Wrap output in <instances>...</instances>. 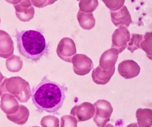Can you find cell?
Here are the masks:
<instances>
[{"instance_id": "4", "label": "cell", "mask_w": 152, "mask_h": 127, "mask_svg": "<svg viewBox=\"0 0 152 127\" xmlns=\"http://www.w3.org/2000/svg\"><path fill=\"white\" fill-rule=\"evenodd\" d=\"M94 105L96 110L94 116V122L97 126H106L113 112L111 104L105 100H99Z\"/></svg>"}, {"instance_id": "19", "label": "cell", "mask_w": 152, "mask_h": 127, "mask_svg": "<svg viewBox=\"0 0 152 127\" xmlns=\"http://www.w3.org/2000/svg\"><path fill=\"white\" fill-rule=\"evenodd\" d=\"M23 65L22 59L16 55H12L6 61L7 69L11 72H18L22 69Z\"/></svg>"}, {"instance_id": "23", "label": "cell", "mask_w": 152, "mask_h": 127, "mask_svg": "<svg viewBox=\"0 0 152 127\" xmlns=\"http://www.w3.org/2000/svg\"><path fill=\"white\" fill-rule=\"evenodd\" d=\"M41 125L42 127H59V120L58 118L53 115L44 117L41 119Z\"/></svg>"}, {"instance_id": "8", "label": "cell", "mask_w": 152, "mask_h": 127, "mask_svg": "<svg viewBox=\"0 0 152 127\" xmlns=\"http://www.w3.org/2000/svg\"><path fill=\"white\" fill-rule=\"evenodd\" d=\"M130 32L127 28L122 26L116 29L112 36V48L115 49L121 54L127 46L130 39Z\"/></svg>"}, {"instance_id": "9", "label": "cell", "mask_w": 152, "mask_h": 127, "mask_svg": "<svg viewBox=\"0 0 152 127\" xmlns=\"http://www.w3.org/2000/svg\"><path fill=\"white\" fill-rule=\"evenodd\" d=\"M95 108L92 104L84 102L74 106L70 111V115L75 118L77 122L88 121L94 115Z\"/></svg>"}, {"instance_id": "16", "label": "cell", "mask_w": 152, "mask_h": 127, "mask_svg": "<svg viewBox=\"0 0 152 127\" xmlns=\"http://www.w3.org/2000/svg\"><path fill=\"white\" fill-rule=\"evenodd\" d=\"M30 115L29 109L23 105H20L16 112L12 115H7L8 120L19 126H23L28 121Z\"/></svg>"}, {"instance_id": "27", "label": "cell", "mask_w": 152, "mask_h": 127, "mask_svg": "<svg viewBox=\"0 0 152 127\" xmlns=\"http://www.w3.org/2000/svg\"><path fill=\"white\" fill-rule=\"evenodd\" d=\"M5 79H6V77H4V76L2 74L1 72H0V84H1L2 82H3V80Z\"/></svg>"}, {"instance_id": "15", "label": "cell", "mask_w": 152, "mask_h": 127, "mask_svg": "<svg viewBox=\"0 0 152 127\" xmlns=\"http://www.w3.org/2000/svg\"><path fill=\"white\" fill-rule=\"evenodd\" d=\"M115 71V67L111 70H104L99 66L94 69L92 73V78L96 84L104 85L111 79Z\"/></svg>"}, {"instance_id": "7", "label": "cell", "mask_w": 152, "mask_h": 127, "mask_svg": "<svg viewBox=\"0 0 152 127\" xmlns=\"http://www.w3.org/2000/svg\"><path fill=\"white\" fill-rule=\"evenodd\" d=\"M57 53L62 60L71 63L72 57L77 53L75 42L68 37L63 38L58 44Z\"/></svg>"}, {"instance_id": "21", "label": "cell", "mask_w": 152, "mask_h": 127, "mask_svg": "<svg viewBox=\"0 0 152 127\" xmlns=\"http://www.w3.org/2000/svg\"><path fill=\"white\" fill-rule=\"evenodd\" d=\"M152 37L151 32L146 33L140 44V48L146 52V56L151 60H152Z\"/></svg>"}, {"instance_id": "26", "label": "cell", "mask_w": 152, "mask_h": 127, "mask_svg": "<svg viewBox=\"0 0 152 127\" xmlns=\"http://www.w3.org/2000/svg\"><path fill=\"white\" fill-rule=\"evenodd\" d=\"M31 1L34 6L39 8L46 6L54 2H51V1Z\"/></svg>"}, {"instance_id": "24", "label": "cell", "mask_w": 152, "mask_h": 127, "mask_svg": "<svg viewBox=\"0 0 152 127\" xmlns=\"http://www.w3.org/2000/svg\"><path fill=\"white\" fill-rule=\"evenodd\" d=\"M103 1L105 4L106 6L113 12L117 11L124 6L125 0L120 1H111V0H103Z\"/></svg>"}, {"instance_id": "11", "label": "cell", "mask_w": 152, "mask_h": 127, "mask_svg": "<svg viewBox=\"0 0 152 127\" xmlns=\"http://www.w3.org/2000/svg\"><path fill=\"white\" fill-rule=\"evenodd\" d=\"M110 14L112 21L116 27L125 26L127 28L132 23L131 15L125 5L117 11H110Z\"/></svg>"}, {"instance_id": "22", "label": "cell", "mask_w": 152, "mask_h": 127, "mask_svg": "<svg viewBox=\"0 0 152 127\" xmlns=\"http://www.w3.org/2000/svg\"><path fill=\"white\" fill-rule=\"evenodd\" d=\"M143 40L142 35L136 33H132L130 36L129 42L128 43L127 49L133 54L135 50L141 49L140 44Z\"/></svg>"}, {"instance_id": "2", "label": "cell", "mask_w": 152, "mask_h": 127, "mask_svg": "<svg viewBox=\"0 0 152 127\" xmlns=\"http://www.w3.org/2000/svg\"><path fill=\"white\" fill-rule=\"evenodd\" d=\"M16 37L20 54L31 61H37L48 53L45 39L38 31H17Z\"/></svg>"}, {"instance_id": "25", "label": "cell", "mask_w": 152, "mask_h": 127, "mask_svg": "<svg viewBox=\"0 0 152 127\" xmlns=\"http://www.w3.org/2000/svg\"><path fill=\"white\" fill-rule=\"evenodd\" d=\"M77 121L75 118L70 115H64L61 118V127H77Z\"/></svg>"}, {"instance_id": "28", "label": "cell", "mask_w": 152, "mask_h": 127, "mask_svg": "<svg viewBox=\"0 0 152 127\" xmlns=\"http://www.w3.org/2000/svg\"><path fill=\"white\" fill-rule=\"evenodd\" d=\"M0 24H1V18H0Z\"/></svg>"}, {"instance_id": "3", "label": "cell", "mask_w": 152, "mask_h": 127, "mask_svg": "<svg viewBox=\"0 0 152 127\" xmlns=\"http://www.w3.org/2000/svg\"><path fill=\"white\" fill-rule=\"evenodd\" d=\"M12 94L21 103L28 102L31 96L29 83L19 76L6 78L0 85V97L4 94Z\"/></svg>"}, {"instance_id": "10", "label": "cell", "mask_w": 152, "mask_h": 127, "mask_svg": "<svg viewBox=\"0 0 152 127\" xmlns=\"http://www.w3.org/2000/svg\"><path fill=\"white\" fill-rule=\"evenodd\" d=\"M118 71L120 75L125 79H131L139 75L140 67L134 61L126 60L118 65Z\"/></svg>"}, {"instance_id": "17", "label": "cell", "mask_w": 152, "mask_h": 127, "mask_svg": "<svg viewBox=\"0 0 152 127\" xmlns=\"http://www.w3.org/2000/svg\"><path fill=\"white\" fill-rule=\"evenodd\" d=\"M136 118L140 127H151L152 125L151 109L140 108L136 112Z\"/></svg>"}, {"instance_id": "6", "label": "cell", "mask_w": 152, "mask_h": 127, "mask_svg": "<svg viewBox=\"0 0 152 127\" xmlns=\"http://www.w3.org/2000/svg\"><path fill=\"white\" fill-rule=\"evenodd\" d=\"M73 70L76 74L85 75L88 74L94 68V63L91 59L87 55L77 54L71 60Z\"/></svg>"}, {"instance_id": "1", "label": "cell", "mask_w": 152, "mask_h": 127, "mask_svg": "<svg viewBox=\"0 0 152 127\" xmlns=\"http://www.w3.org/2000/svg\"><path fill=\"white\" fill-rule=\"evenodd\" d=\"M67 89L64 86L50 81L45 76L31 91L33 103L38 111L58 114L65 99Z\"/></svg>"}, {"instance_id": "13", "label": "cell", "mask_w": 152, "mask_h": 127, "mask_svg": "<svg viewBox=\"0 0 152 127\" xmlns=\"http://www.w3.org/2000/svg\"><path fill=\"white\" fill-rule=\"evenodd\" d=\"M119 54V52L115 49L111 48L106 50L100 57L99 67L104 70H111L114 68Z\"/></svg>"}, {"instance_id": "5", "label": "cell", "mask_w": 152, "mask_h": 127, "mask_svg": "<svg viewBox=\"0 0 152 127\" xmlns=\"http://www.w3.org/2000/svg\"><path fill=\"white\" fill-rule=\"evenodd\" d=\"M14 5L17 17L20 21H29L34 17L35 10L30 1H10Z\"/></svg>"}, {"instance_id": "20", "label": "cell", "mask_w": 152, "mask_h": 127, "mask_svg": "<svg viewBox=\"0 0 152 127\" xmlns=\"http://www.w3.org/2000/svg\"><path fill=\"white\" fill-rule=\"evenodd\" d=\"M99 5L97 0H81L79 3L80 11L85 13H91Z\"/></svg>"}, {"instance_id": "18", "label": "cell", "mask_w": 152, "mask_h": 127, "mask_svg": "<svg viewBox=\"0 0 152 127\" xmlns=\"http://www.w3.org/2000/svg\"><path fill=\"white\" fill-rule=\"evenodd\" d=\"M77 19L80 27L85 30H90L95 26L96 20L93 14L85 13L79 11Z\"/></svg>"}, {"instance_id": "12", "label": "cell", "mask_w": 152, "mask_h": 127, "mask_svg": "<svg viewBox=\"0 0 152 127\" xmlns=\"http://www.w3.org/2000/svg\"><path fill=\"white\" fill-rule=\"evenodd\" d=\"M14 49L12 37L6 31L0 30V57L8 58L13 55Z\"/></svg>"}, {"instance_id": "14", "label": "cell", "mask_w": 152, "mask_h": 127, "mask_svg": "<svg viewBox=\"0 0 152 127\" xmlns=\"http://www.w3.org/2000/svg\"><path fill=\"white\" fill-rule=\"evenodd\" d=\"M0 108L6 115H12L17 112L19 105L14 96L5 93L1 97Z\"/></svg>"}]
</instances>
